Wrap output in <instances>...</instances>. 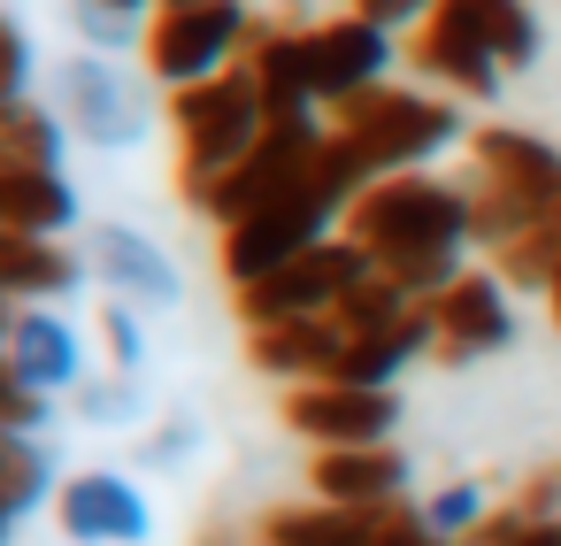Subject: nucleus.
Here are the masks:
<instances>
[{
  "instance_id": "nucleus-23",
  "label": "nucleus",
  "mask_w": 561,
  "mask_h": 546,
  "mask_svg": "<svg viewBox=\"0 0 561 546\" xmlns=\"http://www.w3.org/2000/svg\"><path fill=\"white\" fill-rule=\"evenodd\" d=\"M438 9L461 16L492 47L500 70H530L538 62V9H530V0H438Z\"/></svg>"
},
{
  "instance_id": "nucleus-24",
  "label": "nucleus",
  "mask_w": 561,
  "mask_h": 546,
  "mask_svg": "<svg viewBox=\"0 0 561 546\" xmlns=\"http://www.w3.org/2000/svg\"><path fill=\"white\" fill-rule=\"evenodd\" d=\"M55 485V454L39 446V431H0V508L9 515H32Z\"/></svg>"
},
{
  "instance_id": "nucleus-25",
  "label": "nucleus",
  "mask_w": 561,
  "mask_h": 546,
  "mask_svg": "<svg viewBox=\"0 0 561 546\" xmlns=\"http://www.w3.org/2000/svg\"><path fill=\"white\" fill-rule=\"evenodd\" d=\"M484 515H492V500H484V485H469V477H454V485L423 492V523H431L438 538H454V546H461Z\"/></svg>"
},
{
  "instance_id": "nucleus-22",
  "label": "nucleus",
  "mask_w": 561,
  "mask_h": 546,
  "mask_svg": "<svg viewBox=\"0 0 561 546\" xmlns=\"http://www.w3.org/2000/svg\"><path fill=\"white\" fill-rule=\"evenodd\" d=\"M262 546H369L377 538V508H339V500H277L254 523Z\"/></svg>"
},
{
  "instance_id": "nucleus-37",
  "label": "nucleus",
  "mask_w": 561,
  "mask_h": 546,
  "mask_svg": "<svg viewBox=\"0 0 561 546\" xmlns=\"http://www.w3.org/2000/svg\"><path fill=\"white\" fill-rule=\"evenodd\" d=\"M108 9H124V16H154L162 0H108Z\"/></svg>"
},
{
  "instance_id": "nucleus-35",
  "label": "nucleus",
  "mask_w": 561,
  "mask_h": 546,
  "mask_svg": "<svg viewBox=\"0 0 561 546\" xmlns=\"http://www.w3.org/2000/svg\"><path fill=\"white\" fill-rule=\"evenodd\" d=\"M523 546H561V515H553V523H530V531H523Z\"/></svg>"
},
{
  "instance_id": "nucleus-12",
  "label": "nucleus",
  "mask_w": 561,
  "mask_h": 546,
  "mask_svg": "<svg viewBox=\"0 0 561 546\" xmlns=\"http://www.w3.org/2000/svg\"><path fill=\"white\" fill-rule=\"evenodd\" d=\"M55 101H62V124L85 139V147H139V132H147V116H139V93L124 86V70H116V55H70L62 70H55Z\"/></svg>"
},
{
  "instance_id": "nucleus-2",
  "label": "nucleus",
  "mask_w": 561,
  "mask_h": 546,
  "mask_svg": "<svg viewBox=\"0 0 561 546\" xmlns=\"http://www.w3.org/2000/svg\"><path fill=\"white\" fill-rule=\"evenodd\" d=\"M354 201H362V185H354V170H346V162L331 155V139H323L316 170H308L293 193H277L270 208H254V216H239V224L216 231V270H224V285L247 293V285H262L270 270H285L293 254L323 247V239L346 224Z\"/></svg>"
},
{
  "instance_id": "nucleus-8",
  "label": "nucleus",
  "mask_w": 561,
  "mask_h": 546,
  "mask_svg": "<svg viewBox=\"0 0 561 546\" xmlns=\"http://www.w3.org/2000/svg\"><path fill=\"white\" fill-rule=\"evenodd\" d=\"M369 270H377V262H369L346 231H331L323 247L293 254L285 270H270L262 285H247V293H231V300H239V323L262 331V323H293V316H323V308H339Z\"/></svg>"
},
{
  "instance_id": "nucleus-38",
  "label": "nucleus",
  "mask_w": 561,
  "mask_h": 546,
  "mask_svg": "<svg viewBox=\"0 0 561 546\" xmlns=\"http://www.w3.org/2000/svg\"><path fill=\"white\" fill-rule=\"evenodd\" d=\"M546 308H553V331H561V277L546 285Z\"/></svg>"
},
{
  "instance_id": "nucleus-17",
  "label": "nucleus",
  "mask_w": 561,
  "mask_h": 546,
  "mask_svg": "<svg viewBox=\"0 0 561 546\" xmlns=\"http://www.w3.org/2000/svg\"><path fill=\"white\" fill-rule=\"evenodd\" d=\"M308 492L339 500V508H392V500H408V454L392 439L385 446H323L308 462Z\"/></svg>"
},
{
  "instance_id": "nucleus-5",
  "label": "nucleus",
  "mask_w": 561,
  "mask_h": 546,
  "mask_svg": "<svg viewBox=\"0 0 561 546\" xmlns=\"http://www.w3.org/2000/svg\"><path fill=\"white\" fill-rule=\"evenodd\" d=\"M262 124H270V109H262V86H254V70L247 62H231L224 78H208V86H185V93H170V132H178V193L185 201H201L254 139H262Z\"/></svg>"
},
{
  "instance_id": "nucleus-28",
  "label": "nucleus",
  "mask_w": 561,
  "mask_h": 546,
  "mask_svg": "<svg viewBox=\"0 0 561 546\" xmlns=\"http://www.w3.org/2000/svg\"><path fill=\"white\" fill-rule=\"evenodd\" d=\"M47 393H32L24 377H16V362H9V346H0V431H39L47 423Z\"/></svg>"
},
{
  "instance_id": "nucleus-7",
  "label": "nucleus",
  "mask_w": 561,
  "mask_h": 546,
  "mask_svg": "<svg viewBox=\"0 0 561 546\" xmlns=\"http://www.w3.org/2000/svg\"><path fill=\"white\" fill-rule=\"evenodd\" d=\"M247 39H254L247 0H216V9H154L139 55H147V78H154V86L185 93V86L224 78V70L247 55Z\"/></svg>"
},
{
  "instance_id": "nucleus-36",
  "label": "nucleus",
  "mask_w": 561,
  "mask_h": 546,
  "mask_svg": "<svg viewBox=\"0 0 561 546\" xmlns=\"http://www.w3.org/2000/svg\"><path fill=\"white\" fill-rule=\"evenodd\" d=\"M16 316H24V308H16L9 293H0V346H9V331H16Z\"/></svg>"
},
{
  "instance_id": "nucleus-34",
  "label": "nucleus",
  "mask_w": 561,
  "mask_h": 546,
  "mask_svg": "<svg viewBox=\"0 0 561 546\" xmlns=\"http://www.w3.org/2000/svg\"><path fill=\"white\" fill-rule=\"evenodd\" d=\"M523 531H530V515H523L515 500H500V508H492V515H484L461 546H523Z\"/></svg>"
},
{
  "instance_id": "nucleus-32",
  "label": "nucleus",
  "mask_w": 561,
  "mask_h": 546,
  "mask_svg": "<svg viewBox=\"0 0 561 546\" xmlns=\"http://www.w3.org/2000/svg\"><path fill=\"white\" fill-rule=\"evenodd\" d=\"M431 9H438V0H354V16L377 24V32H415Z\"/></svg>"
},
{
  "instance_id": "nucleus-11",
  "label": "nucleus",
  "mask_w": 561,
  "mask_h": 546,
  "mask_svg": "<svg viewBox=\"0 0 561 546\" xmlns=\"http://www.w3.org/2000/svg\"><path fill=\"white\" fill-rule=\"evenodd\" d=\"M507 277H492V270H461L446 293H431V323H438V346H431V362L438 369H469V362H484V354H500L507 339H515V308H507Z\"/></svg>"
},
{
  "instance_id": "nucleus-16",
  "label": "nucleus",
  "mask_w": 561,
  "mask_h": 546,
  "mask_svg": "<svg viewBox=\"0 0 561 546\" xmlns=\"http://www.w3.org/2000/svg\"><path fill=\"white\" fill-rule=\"evenodd\" d=\"M93 270H101V285H108L116 300H131L139 316L178 308V293H185L178 262H170L139 224H101V231H93Z\"/></svg>"
},
{
  "instance_id": "nucleus-13",
  "label": "nucleus",
  "mask_w": 561,
  "mask_h": 546,
  "mask_svg": "<svg viewBox=\"0 0 561 546\" xmlns=\"http://www.w3.org/2000/svg\"><path fill=\"white\" fill-rule=\"evenodd\" d=\"M55 523H62V538H78V546H147V538H154L147 492H139L131 477H116V469H78V477H62Z\"/></svg>"
},
{
  "instance_id": "nucleus-26",
  "label": "nucleus",
  "mask_w": 561,
  "mask_h": 546,
  "mask_svg": "<svg viewBox=\"0 0 561 546\" xmlns=\"http://www.w3.org/2000/svg\"><path fill=\"white\" fill-rule=\"evenodd\" d=\"M70 16H78V32H85V47H93V55H124L131 39H147V32H139V16L108 9V0H70Z\"/></svg>"
},
{
  "instance_id": "nucleus-18",
  "label": "nucleus",
  "mask_w": 561,
  "mask_h": 546,
  "mask_svg": "<svg viewBox=\"0 0 561 546\" xmlns=\"http://www.w3.org/2000/svg\"><path fill=\"white\" fill-rule=\"evenodd\" d=\"M9 362H16V377L32 385V393H78L85 385V339L55 316V308H24L16 316V331H9Z\"/></svg>"
},
{
  "instance_id": "nucleus-10",
  "label": "nucleus",
  "mask_w": 561,
  "mask_h": 546,
  "mask_svg": "<svg viewBox=\"0 0 561 546\" xmlns=\"http://www.w3.org/2000/svg\"><path fill=\"white\" fill-rule=\"evenodd\" d=\"M300 62H308V86H316V109H346L362 93L385 86L392 70V32L362 24L354 9L331 16V24H300Z\"/></svg>"
},
{
  "instance_id": "nucleus-6",
  "label": "nucleus",
  "mask_w": 561,
  "mask_h": 546,
  "mask_svg": "<svg viewBox=\"0 0 561 546\" xmlns=\"http://www.w3.org/2000/svg\"><path fill=\"white\" fill-rule=\"evenodd\" d=\"M323 139H331V124H316V116H270L262 124V139L193 201L216 231L224 224H239V216H254V208H270L277 193H293L308 170H316V155H323Z\"/></svg>"
},
{
  "instance_id": "nucleus-9",
  "label": "nucleus",
  "mask_w": 561,
  "mask_h": 546,
  "mask_svg": "<svg viewBox=\"0 0 561 546\" xmlns=\"http://www.w3.org/2000/svg\"><path fill=\"white\" fill-rule=\"evenodd\" d=\"M285 431H300L316 454L323 446H385L400 431V393L385 385H285Z\"/></svg>"
},
{
  "instance_id": "nucleus-21",
  "label": "nucleus",
  "mask_w": 561,
  "mask_h": 546,
  "mask_svg": "<svg viewBox=\"0 0 561 546\" xmlns=\"http://www.w3.org/2000/svg\"><path fill=\"white\" fill-rule=\"evenodd\" d=\"M0 224L32 239H62L78 224V185L39 162H0Z\"/></svg>"
},
{
  "instance_id": "nucleus-20",
  "label": "nucleus",
  "mask_w": 561,
  "mask_h": 546,
  "mask_svg": "<svg viewBox=\"0 0 561 546\" xmlns=\"http://www.w3.org/2000/svg\"><path fill=\"white\" fill-rule=\"evenodd\" d=\"M85 254H70L62 239H32V231H9L0 224V293L9 300H62L85 285Z\"/></svg>"
},
{
  "instance_id": "nucleus-31",
  "label": "nucleus",
  "mask_w": 561,
  "mask_h": 546,
  "mask_svg": "<svg viewBox=\"0 0 561 546\" xmlns=\"http://www.w3.org/2000/svg\"><path fill=\"white\" fill-rule=\"evenodd\" d=\"M369 546H454V538H438L423 523V500H392V508H377V538Z\"/></svg>"
},
{
  "instance_id": "nucleus-29",
  "label": "nucleus",
  "mask_w": 561,
  "mask_h": 546,
  "mask_svg": "<svg viewBox=\"0 0 561 546\" xmlns=\"http://www.w3.org/2000/svg\"><path fill=\"white\" fill-rule=\"evenodd\" d=\"M32 93V39L16 16H0V109H16Z\"/></svg>"
},
{
  "instance_id": "nucleus-41",
  "label": "nucleus",
  "mask_w": 561,
  "mask_h": 546,
  "mask_svg": "<svg viewBox=\"0 0 561 546\" xmlns=\"http://www.w3.org/2000/svg\"><path fill=\"white\" fill-rule=\"evenodd\" d=\"M0 162H9V109H0Z\"/></svg>"
},
{
  "instance_id": "nucleus-3",
  "label": "nucleus",
  "mask_w": 561,
  "mask_h": 546,
  "mask_svg": "<svg viewBox=\"0 0 561 546\" xmlns=\"http://www.w3.org/2000/svg\"><path fill=\"white\" fill-rule=\"evenodd\" d=\"M469 201H477V247L500 254L530 231H561V147H546L538 132L515 124H484L469 132Z\"/></svg>"
},
{
  "instance_id": "nucleus-14",
  "label": "nucleus",
  "mask_w": 561,
  "mask_h": 546,
  "mask_svg": "<svg viewBox=\"0 0 561 546\" xmlns=\"http://www.w3.org/2000/svg\"><path fill=\"white\" fill-rule=\"evenodd\" d=\"M346 323H339V308H323V316H293V323H262V331H247V362L262 369V377H277V385H323V377H339V362H346Z\"/></svg>"
},
{
  "instance_id": "nucleus-39",
  "label": "nucleus",
  "mask_w": 561,
  "mask_h": 546,
  "mask_svg": "<svg viewBox=\"0 0 561 546\" xmlns=\"http://www.w3.org/2000/svg\"><path fill=\"white\" fill-rule=\"evenodd\" d=\"M277 16L293 24V16H308V0H277Z\"/></svg>"
},
{
  "instance_id": "nucleus-40",
  "label": "nucleus",
  "mask_w": 561,
  "mask_h": 546,
  "mask_svg": "<svg viewBox=\"0 0 561 546\" xmlns=\"http://www.w3.org/2000/svg\"><path fill=\"white\" fill-rule=\"evenodd\" d=\"M162 9H216V0H162Z\"/></svg>"
},
{
  "instance_id": "nucleus-30",
  "label": "nucleus",
  "mask_w": 561,
  "mask_h": 546,
  "mask_svg": "<svg viewBox=\"0 0 561 546\" xmlns=\"http://www.w3.org/2000/svg\"><path fill=\"white\" fill-rule=\"evenodd\" d=\"M78 416H85V423H131V416H139V377L78 385Z\"/></svg>"
},
{
  "instance_id": "nucleus-15",
  "label": "nucleus",
  "mask_w": 561,
  "mask_h": 546,
  "mask_svg": "<svg viewBox=\"0 0 561 546\" xmlns=\"http://www.w3.org/2000/svg\"><path fill=\"white\" fill-rule=\"evenodd\" d=\"M408 62H415V78L446 86L454 101H492V93H500V78H507V70L492 62V47H484L461 16H446V9H431V16L415 24Z\"/></svg>"
},
{
  "instance_id": "nucleus-4",
  "label": "nucleus",
  "mask_w": 561,
  "mask_h": 546,
  "mask_svg": "<svg viewBox=\"0 0 561 546\" xmlns=\"http://www.w3.org/2000/svg\"><path fill=\"white\" fill-rule=\"evenodd\" d=\"M461 139V109L446 93H408V86H377L346 109H331V155L354 170V185L369 193L377 178L423 170L431 155H446Z\"/></svg>"
},
{
  "instance_id": "nucleus-27",
  "label": "nucleus",
  "mask_w": 561,
  "mask_h": 546,
  "mask_svg": "<svg viewBox=\"0 0 561 546\" xmlns=\"http://www.w3.org/2000/svg\"><path fill=\"white\" fill-rule=\"evenodd\" d=\"M101 339H108V354H116V369H124V377H139V369H147V323H139V308H131V300H108V308H101Z\"/></svg>"
},
{
  "instance_id": "nucleus-1",
  "label": "nucleus",
  "mask_w": 561,
  "mask_h": 546,
  "mask_svg": "<svg viewBox=\"0 0 561 546\" xmlns=\"http://www.w3.org/2000/svg\"><path fill=\"white\" fill-rule=\"evenodd\" d=\"M400 293H415V300H431V293H446L469 262V247H477V201H469V185H446V178H431V170H400V178H377L354 208H346V224H339Z\"/></svg>"
},
{
  "instance_id": "nucleus-33",
  "label": "nucleus",
  "mask_w": 561,
  "mask_h": 546,
  "mask_svg": "<svg viewBox=\"0 0 561 546\" xmlns=\"http://www.w3.org/2000/svg\"><path fill=\"white\" fill-rule=\"evenodd\" d=\"M193 446H201V423H193V416H170V423L147 439V469H170V462H185Z\"/></svg>"
},
{
  "instance_id": "nucleus-19",
  "label": "nucleus",
  "mask_w": 561,
  "mask_h": 546,
  "mask_svg": "<svg viewBox=\"0 0 561 546\" xmlns=\"http://www.w3.org/2000/svg\"><path fill=\"white\" fill-rule=\"evenodd\" d=\"M239 62L254 70L270 116H316V86H308V62H300V24H285V16H254V39H247Z\"/></svg>"
}]
</instances>
